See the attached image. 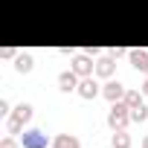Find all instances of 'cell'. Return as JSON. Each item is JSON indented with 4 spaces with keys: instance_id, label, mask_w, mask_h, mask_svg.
<instances>
[{
    "instance_id": "cell-3",
    "label": "cell",
    "mask_w": 148,
    "mask_h": 148,
    "mask_svg": "<svg viewBox=\"0 0 148 148\" xmlns=\"http://www.w3.org/2000/svg\"><path fill=\"white\" fill-rule=\"evenodd\" d=\"M128 122V116H125V108H113V113H110V125L116 128V125H125Z\"/></svg>"
},
{
    "instance_id": "cell-2",
    "label": "cell",
    "mask_w": 148,
    "mask_h": 148,
    "mask_svg": "<svg viewBox=\"0 0 148 148\" xmlns=\"http://www.w3.org/2000/svg\"><path fill=\"white\" fill-rule=\"evenodd\" d=\"M29 116H32V108H29V105H21V108H18V116L9 122V128H12V131H18V128H21V122H26Z\"/></svg>"
},
{
    "instance_id": "cell-10",
    "label": "cell",
    "mask_w": 148,
    "mask_h": 148,
    "mask_svg": "<svg viewBox=\"0 0 148 148\" xmlns=\"http://www.w3.org/2000/svg\"><path fill=\"white\" fill-rule=\"evenodd\" d=\"M110 70H113V61H108V58H105V61H99V73H102V76H108Z\"/></svg>"
},
{
    "instance_id": "cell-4",
    "label": "cell",
    "mask_w": 148,
    "mask_h": 148,
    "mask_svg": "<svg viewBox=\"0 0 148 148\" xmlns=\"http://www.w3.org/2000/svg\"><path fill=\"white\" fill-rule=\"evenodd\" d=\"M55 148H79V139L76 136H58L55 139Z\"/></svg>"
},
{
    "instance_id": "cell-7",
    "label": "cell",
    "mask_w": 148,
    "mask_h": 148,
    "mask_svg": "<svg viewBox=\"0 0 148 148\" xmlns=\"http://www.w3.org/2000/svg\"><path fill=\"white\" fill-rule=\"evenodd\" d=\"M131 61H134V67L148 70V55H145V52H134V55H131Z\"/></svg>"
},
{
    "instance_id": "cell-8",
    "label": "cell",
    "mask_w": 148,
    "mask_h": 148,
    "mask_svg": "<svg viewBox=\"0 0 148 148\" xmlns=\"http://www.w3.org/2000/svg\"><path fill=\"white\" fill-rule=\"evenodd\" d=\"M79 93H82L84 99H90V96H96V84L87 79V82H82V90H79Z\"/></svg>"
},
{
    "instance_id": "cell-6",
    "label": "cell",
    "mask_w": 148,
    "mask_h": 148,
    "mask_svg": "<svg viewBox=\"0 0 148 148\" xmlns=\"http://www.w3.org/2000/svg\"><path fill=\"white\" fill-rule=\"evenodd\" d=\"M93 70V64H90V58H84V55H79L76 58V73H90Z\"/></svg>"
},
{
    "instance_id": "cell-5",
    "label": "cell",
    "mask_w": 148,
    "mask_h": 148,
    "mask_svg": "<svg viewBox=\"0 0 148 148\" xmlns=\"http://www.w3.org/2000/svg\"><path fill=\"white\" fill-rule=\"evenodd\" d=\"M61 90H73V87H76V76H73V73H61Z\"/></svg>"
},
{
    "instance_id": "cell-16",
    "label": "cell",
    "mask_w": 148,
    "mask_h": 148,
    "mask_svg": "<svg viewBox=\"0 0 148 148\" xmlns=\"http://www.w3.org/2000/svg\"><path fill=\"white\" fill-rule=\"evenodd\" d=\"M145 148H148V139H145Z\"/></svg>"
},
{
    "instance_id": "cell-14",
    "label": "cell",
    "mask_w": 148,
    "mask_h": 148,
    "mask_svg": "<svg viewBox=\"0 0 148 148\" xmlns=\"http://www.w3.org/2000/svg\"><path fill=\"white\" fill-rule=\"evenodd\" d=\"M3 148H15V142H9V139H6V142H3Z\"/></svg>"
},
{
    "instance_id": "cell-11",
    "label": "cell",
    "mask_w": 148,
    "mask_h": 148,
    "mask_svg": "<svg viewBox=\"0 0 148 148\" xmlns=\"http://www.w3.org/2000/svg\"><path fill=\"white\" fill-rule=\"evenodd\" d=\"M29 67H32V58H29V55H23V58H18V70H23V73H26Z\"/></svg>"
},
{
    "instance_id": "cell-13",
    "label": "cell",
    "mask_w": 148,
    "mask_h": 148,
    "mask_svg": "<svg viewBox=\"0 0 148 148\" xmlns=\"http://www.w3.org/2000/svg\"><path fill=\"white\" fill-rule=\"evenodd\" d=\"M128 105H131V108H139L142 102H139V96H136V93H131V96H128Z\"/></svg>"
},
{
    "instance_id": "cell-12",
    "label": "cell",
    "mask_w": 148,
    "mask_h": 148,
    "mask_svg": "<svg viewBox=\"0 0 148 148\" xmlns=\"http://www.w3.org/2000/svg\"><path fill=\"white\" fill-rule=\"evenodd\" d=\"M113 145H119V148H128V136H125V134H116V136H113Z\"/></svg>"
},
{
    "instance_id": "cell-1",
    "label": "cell",
    "mask_w": 148,
    "mask_h": 148,
    "mask_svg": "<svg viewBox=\"0 0 148 148\" xmlns=\"http://www.w3.org/2000/svg\"><path fill=\"white\" fill-rule=\"evenodd\" d=\"M47 145V136L41 131H26L23 134V148H44Z\"/></svg>"
},
{
    "instance_id": "cell-9",
    "label": "cell",
    "mask_w": 148,
    "mask_h": 148,
    "mask_svg": "<svg viewBox=\"0 0 148 148\" xmlns=\"http://www.w3.org/2000/svg\"><path fill=\"white\" fill-rule=\"evenodd\" d=\"M105 96H108V99H119V96H122V84H108Z\"/></svg>"
},
{
    "instance_id": "cell-15",
    "label": "cell",
    "mask_w": 148,
    "mask_h": 148,
    "mask_svg": "<svg viewBox=\"0 0 148 148\" xmlns=\"http://www.w3.org/2000/svg\"><path fill=\"white\" fill-rule=\"evenodd\" d=\"M145 90H148V82H145Z\"/></svg>"
}]
</instances>
